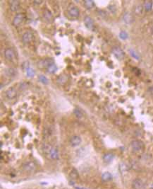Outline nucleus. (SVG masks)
<instances>
[{
    "instance_id": "1",
    "label": "nucleus",
    "mask_w": 153,
    "mask_h": 189,
    "mask_svg": "<svg viewBox=\"0 0 153 189\" xmlns=\"http://www.w3.org/2000/svg\"><path fill=\"white\" fill-rule=\"evenodd\" d=\"M131 147L132 150H133L134 152H135V153L142 152L143 151V149H144V144H143V142L142 141L138 140V139L133 140L131 142Z\"/></svg>"
},
{
    "instance_id": "2",
    "label": "nucleus",
    "mask_w": 153,
    "mask_h": 189,
    "mask_svg": "<svg viewBox=\"0 0 153 189\" xmlns=\"http://www.w3.org/2000/svg\"><path fill=\"white\" fill-rule=\"evenodd\" d=\"M112 53L118 60H122L124 57V55H125L123 50L118 46H114V47L112 48Z\"/></svg>"
},
{
    "instance_id": "3",
    "label": "nucleus",
    "mask_w": 153,
    "mask_h": 189,
    "mask_svg": "<svg viewBox=\"0 0 153 189\" xmlns=\"http://www.w3.org/2000/svg\"><path fill=\"white\" fill-rule=\"evenodd\" d=\"M23 169L26 172H33L36 169V164L34 162H28L23 165Z\"/></svg>"
},
{
    "instance_id": "4",
    "label": "nucleus",
    "mask_w": 153,
    "mask_h": 189,
    "mask_svg": "<svg viewBox=\"0 0 153 189\" xmlns=\"http://www.w3.org/2000/svg\"><path fill=\"white\" fill-rule=\"evenodd\" d=\"M54 64V60L52 58H46L44 60L39 61V66L41 67L48 68L49 66Z\"/></svg>"
},
{
    "instance_id": "5",
    "label": "nucleus",
    "mask_w": 153,
    "mask_h": 189,
    "mask_svg": "<svg viewBox=\"0 0 153 189\" xmlns=\"http://www.w3.org/2000/svg\"><path fill=\"white\" fill-rule=\"evenodd\" d=\"M33 38H34V35L33 34V33L30 32V31H27V32H25L24 34L23 35V37H22L23 42L25 43H30L32 40H33Z\"/></svg>"
},
{
    "instance_id": "6",
    "label": "nucleus",
    "mask_w": 153,
    "mask_h": 189,
    "mask_svg": "<svg viewBox=\"0 0 153 189\" xmlns=\"http://www.w3.org/2000/svg\"><path fill=\"white\" fill-rule=\"evenodd\" d=\"M24 14H17L15 16L14 19L13 20V25L15 26H19L23 21L24 20Z\"/></svg>"
},
{
    "instance_id": "7",
    "label": "nucleus",
    "mask_w": 153,
    "mask_h": 189,
    "mask_svg": "<svg viewBox=\"0 0 153 189\" xmlns=\"http://www.w3.org/2000/svg\"><path fill=\"white\" fill-rule=\"evenodd\" d=\"M6 96L8 99H13L15 97H16L17 96V91L15 88L14 87H11L9 89L6 91Z\"/></svg>"
},
{
    "instance_id": "8",
    "label": "nucleus",
    "mask_w": 153,
    "mask_h": 189,
    "mask_svg": "<svg viewBox=\"0 0 153 189\" xmlns=\"http://www.w3.org/2000/svg\"><path fill=\"white\" fill-rule=\"evenodd\" d=\"M81 143V138L78 135H74L70 139V144L72 147L78 146Z\"/></svg>"
},
{
    "instance_id": "9",
    "label": "nucleus",
    "mask_w": 153,
    "mask_h": 189,
    "mask_svg": "<svg viewBox=\"0 0 153 189\" xmlns=\"http://www.w3.org/2000/svg\"><path fill=\"white\" fill-rule=\"evenodd\" d=\"M4 55L6 60H12L15 57L14 51L11 48H7L4 51Z\"/></svg>"
},
{
    "instance_id": "10",
    "label": "nucleus",
    "mask_w": 153,
    "mask_h": 189,
    "mask_svg": "<svg viewBox=\"0 0 153 189\" xmlns=\"http://www.w3.org/2000/svg\"><path fill=\"white\" fill-rule=\"evenodd\" d=\"M84 23H85V25L87 28H88V29H92V28H93V19H92L91 17H90L89 16H87L85 17V19H84Z\"/></svg>"
},
{
    "instance_id": "11",
    "label": "nucleus",
    "mask_w": 153,
    "mask_h": 189,
    "mask_svg": "<svg viewBox=\"0 0 153 189\" xmlns=\"http://www.w3.org/2000/svg\"><path fill=\"white\" fill-rule=\"evenodd\" d=\"M132 186L134 189H143L144 187V184H143V181L140 179H135L133 181Z\"/></svg>"
},
{
    "instance_id": "12",
    "label": "nucleus",
    "mask_w": 153,
    "mask_h": 189,
    "mask_svg": "<svg viewBox=\"0 0 153 189\" xmlns=\"http://www.w3.org/2000/svg\"><path fill=\"white\" fill-rule=\"evenodd\" d=\"M123 21L127 24H132L133 22V15L131 14V13H126L123 16Z\"/></svg>"
},
{
    "instance_id": "13",
    "label": "nucleus",
    "mask_w": 153,
    "mask_h": 189,
    "mask_svg": "<svg viewBox=\"0 0 153 189\" xmlns=\"http://www.w3.org/2000/svg\"><path fill=\"white\" fill-rule=\"evenodd\" d=\"M49 156H50L51 159H54V160H57V159H59V152H58L57 149L52 147L50 152H49Z\"/></svg>"
},
{
    "instance_id": "14",
    "label": "nucleus",
    "mask_w": 153,
    "mask_h": 189,
    "mask_svg": "<svg viewBox=\"0 0 153 189\" xmlns=\"http://www.w3.org/2000/svg\"><path fill=\"white\" fill-rule=\"evenodd\" d=\"M69 14L72 17L77 18V17H78L79 14H80V11H79L78 8H77V7H76V6H73V7H71V8L69 9Z\"/></svg>"
},
{
    "instance_id": "15",
    "label": "nucleus",
    "mask_w": 153,
    "mask_h": 189,
    "mask_svg": "<svg viewBox=\"0 0 153 189\" xmlns=\"http://www.w3.org/2000/svg\"><path fill=\"white\" fill-rule=\"evenodd\" d=\"M20 6V1L18 0H13L10 4V9L12 11H16L19 9Z\"/></svg>"
},
{
    "instance_id": "16",
    "label": "nucleus",
    "mask_w": 153,
    "mask_h": 189,
    "mask_svg": "<svg viewBox=\"0 0 153 189\" xmlns=\"http://www.w3.org/2000/svg\"><path fill=\"white\" fill-rule=\"evenodd\" d=\"M43 16H44V19L47 21H48L49 22H52L53 21V16L49 10L44 11Z\"/></svg>"
},
{
    "instance_id": "17",
    "label": "nucleus",
    "mask_w": 153,
    "mask_h": 189,
    "mask_svg": "<svg viewBox=\"0 0 153 189\" xmlns=\"http://www.w3.org/2000/svg\"><path fill=\"white\" fill-rule=\"evenodd\" d=\"M112 175L109 172H104L102 175V179L104 181H109L112 179Z\"/></svg>"
},
{
    "instance_id": "18",
    "label": "nucleus",
    "mask_w": 153,
    "mask_h": 189,
    "mask_svg": "<svg viewBox=\"0 0 153 189\" xmlns=\"http://www.w3.org/2000/svg\"><path fill=\"white\" fill-rule=\"evenodd\" d=\"M5 74L8 77H15L16 75V71L14 68H8L5 70Z\"/></svg>"
},
{
    "instance_id": "19",
    "label": "nucleus",
    "mask_w": 153,
    "mask_h": 189,
    "mask_svg": "<svg viewBox=\"0 0 153 189\" xmlns=\"http://www.w3.org/2000/svg\"><path fill=\"white\" fill-rule=\"evenodd\" d=\"M114 157V155L112 153H107L104 155L103 160L105 162H110L111 161H112V159Z\"/></svg>"
},
{
    "instance_id": "20",
    "label": "nucleus",
    "mask_w": 153,
    "mask_h": 189,
    "mask_svg": "<svg viewBox=\"0 0 153 189\" xmlns=\"http://www.w3.org/2000/svg\"><path fill=\"white\" fill-rule=\"evenodd\" d=\"M67 80H68V77L66 75H60L57 79V81L61 84H64L67 81Z\"/></svg>"
},
{
    "instance_id": "21",
    "label": "nucleus",
    "mask_w": 153,
    "mask_h": 189,
    "mask_svg": "<svg viewBox=\"0 0 153 189\" xmlns=\"http://www.w3.org/2000/svg\"><path fill=\"white\" fill-rule=\"evenodd\" d=\"M144 8H145V11H150L152 9V8H153V1H145V5H144Z\"/></svg>"
},
{
    "instance_id": "22",
    "label": "nucleus",
    "mask_w": 153,
    "mask_h": 189,
    "mask_svg": "<svg viewBox=\"0 0 153 189\" xmlns=\"http://www.w3.org/2000/svg\"><path fill=\"white\" fill-rule=\"evenodd\" d=\"M84 4L87 7V9H92L95 5L94 1L93 0H85Z\"/></svg>"
},
{
    "instance_id": "23",
    "label": "nucleus",
    "mask_w": 153,
    "mask_h": 189,
    "mask_svg": "<svg viewBox=\"0 0 153 189\" xmlns=\"http://www.w3.org/2000/svg\"><path fill=\"white\" fill-rule=\"evenodd\" d=\"M57 65H55V63L52 65L51 66H49V67L47 68V72L48 73H50V74H54L57 72Z\"/></svg>"
},
{
    "instance_id": "24",
    "label": "nucleus",
    "mask_w": 153,
    "mask_h": 189,
    "mask_svg": "<svg viewBox=\"0 0 153 189\" xmlns=\"http://www.w3.org/2000/svg\"><path fill=\"white\" fill-rule=\"evenodd\" d=\"M74 113L76 115V117H77L78 118H81L83 116V112L78 108H75L74 110Z\"/></svg>"
},
{
    "instance_id": "25",
    "label": "nucleus",
    "mask_w": 153,
    "mask_h": 189,
    "mask_svg": "<svg viewBox=\"0 0 153 189\" xmlns=\"http://www.w3.org/2000/svg\"><path fill=\"white\" fill-rule=\"evenodd\" d=\"M26 71V75L28 77H33L35 75V71L33 69H32V68H28L27 70H25Z\"/></svg>"
},
{
    "instance_id": "26",
    "label": "nucleus",
    "mask_w": 153,
    "mask_h": 189,
    "mask_svg": "<svg viewBox=\"0 0 153 189\" xmlns=\"http://www.w3.org/2000/svg\"><path fill=\"white\" fill-rule=\"evenodd\" d=\"M39 80L43 84H49V80L48 79L43 75H39Z\"/></svg>"
},
{
    "instance_id": "27",
    "label": "nucleus",
    "mask_w": 153,
    "mask_h": 189,
    "mask_svg": "<svg viewBox=\"0 0 153 189\" xmlns=\"http://www.w3.org/2000/svg\"><path fill=\"white\" fill-rule=\"evenodd\" d=\"M128 35L126 31H121L119 33V38L122 40H126L128 38Z\"/></svg>"
},
{
    "instance_id": "28",
    "label": "nucleus",
    "mask_w": 153,
    "mask_h": 189,
    "mask_svg": "<svg viewBox=\"0 0 153 189\" xmlns=\"http://www.w3.org/2000/svg\"><path fill=\"white\" fill-rule=\"evenodd\" d=\"M135 13H136V14H138V15H140V14H143V6L142 5H138L136 6V8H135Z\"/></svg>"
},
{
    "instance_id": "29",
    "label": "nucleus",
    "mask_w": 153,
    "mask_h": 189,
    "mask_svg": "<svg viewBox=\"0 0 153 189\" xmlns=\"http://www.w3.org/2000/svg\"><path fill=\"white\" fill-rule=\"evenodd\" d=\"M129 53H130L131 55L133 57V58H135V59H136V60H138V59H139V55H138V53L134 50H133V49H130V50H129Z\"/></svg>"
},
{
    "instance_id": "30",
    "label": "nucleus",
    "mask_w": 153,
    "mask_h": 189,
    "mask_svg": "<svg viewBox=\"0 0 153 189\" xmlns=\"http://www.w3.org/2000/svg\"><path fill=\"white\" fill-rule=\"evenodd\" d=\"M70 176H71L72 179H77V178H78V172L76 171V169H73V170L71 171V174H70Z\"/></svg>"
},
{
    "instance_id": "31",
    "label": "nucleus",
    "mask_w": 153,
    "mask_h": 189,
    "mask_svg": "<svg viewBox=\"0 0 153 189\" xmlns=\"http://www.w3.org/2000/svg\"><path fill=\"white\" fill-rule=\"evenodd\" d=\"M22 67L24 70H26L28 68H29V62H25L22 65Z\"/></svg>"
},
{
    "instance_id": "32",
    "label": "nucleus",
    "mask_w": 153,
    "mask_h": 189,
    "mask_svg": "<svg viewBox=\"0 0 153 189\" xmlns=\"http://www.w3.org/2000/svg\"><path fill=\"white\" fill-rule=\"evenodd\" d=\"M43 2V1H42V0H39V1H34V3L35 4H42Z\"/></svg>"
},
{
    "instance_id": "33",
    "label": "nucleus",
    "mask_w": 153,
    "mask_h": 189,
    "mask_svg": "<svg viewBox=\"0 0 153 189\" xmlns=\"http://www.w3.org/2000/svg\"><path fill=\"white\" fill-rule=\"evenodd\" d=\"M149 91H150L151 94H153V87H150V88L149 89Z\"/></svg>"
},
{
    "instance_id": "34",
    "label": "nucleus",
    "mask_w": 153,
    "mask_h": 189,
    "mask_svg": "<svg viewBox=\"0 0 153 189\" xmlns=\"http://www.w3.org/2000/svg\"><path fill=\"white\" fill-rule=\"evenodd\" d=\"M150 32H151V34L153 35V26L151 27V29H150Z\"/></svg>"
}]
</instances>
